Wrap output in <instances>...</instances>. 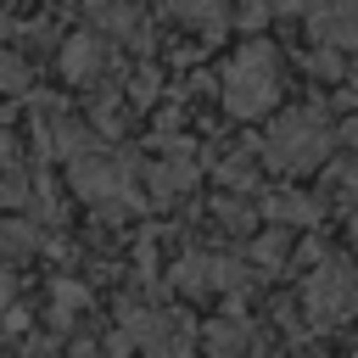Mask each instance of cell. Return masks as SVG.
Listing matches in <instances>:
<instances>
[{
	"label": "cell",
	"mask_w": 358,
	"mask_h": 358,
	"mask_svg": "<svg viewBox=\"0 0 358 358\" xmlns=\"http://www.w3.org/2000/svg\"><path fill=\"white\" fill-rule=\"evenodd\" d=\"M106 39L101 34H73L67 45H62V73L73 78V84H90V78H101L106 73Z\"/></svg>",
	"instance_id": "cell-4"
},
{
	"label": "cell",
	"mask_w": 358,
	"mask_h": 358,
	"mask_svg": "<svg viewBox=\"0 0 358 358\" xmlns=\"http://www.w3.org/2000/svg\"><path fill=\"white\" fill-rule=\"evenodd\" d=\"M347 302H352V274H347V263H330V268L308 285V308L319 313V324H330V319H341Z\"/></svg>",
	"instance_id": "cell-5"
},
{
	"label": "cell",
	"mask_w": 358,
	"mask_h": 358,
	"mask_svg": "<svg viewBox=\"0 0 358 358\" xmlns=\"http://www.w3.org/2000/svg\"><path fill=\"white\" fill-rule=\"evenodd\" d=\"M224 106L235 112V117H257V112H268L274 101H280V62H274V50L263 45V39H252V45H241L229 62H224Z\"/></svg>",
	"instance_id": "cell-1"
},
{
	"label": "cell",
	"mask_w": 358,
	"mask_h": 358,
	"mask_svg": "<svg viewBox=\"0 0 358 358\" xmlns=\"http://www.w3.org/2000/svg\"><path fill=\"white\" fill-rule=\"evenodd\" d=\"M347 145H352V151H358V117H352V123H347Z\"/></svg>",
	"instance_id": "cell-9"
},
{
	"label": "cell",
	"mask_w": 358,
	"mask_h": 358,
	"mask_svg": "<svg viewBox=\"0 0 358 358\" xmlns=\"http://www.w3.org/2000/svg\"><path fill=\"white\" fill-rule=\"evenodd\" d=\"M263 151H268L274 168H285V173H308V168L330 151V129H324L319 112H285V117L268 129Z\"/></svg>",
	"instance_id": "cell-2"
},
{
	"label": "cell",
	"mask_w": 358,
	"mask_h": 358,
	"mask_svg": "<svg viewBox=\"0 0 358 358\" xmlns=\"http://www.w3.org/2000/svg\"><path fill=\"white\" fill-rule=\"evenodd\" d=\"M151 179H157V196H173V190H190L196 168H190V162H162V168H157Z\"/></svg>",
	"instance_id": "cell-6"
},
{
	"label": "cell",
	"mask_w": 358,
	"mask_h": 358,
	"mask_svg": "<svg viewBox=\"0 0 358 358\" xmlns=\"http://www.w3.org/2000/svg\"><path fill=\"white\" fill-rule=\"evenodd\" d=\"M0 90H6V95H22V90H28V62H22L17 50H0Z\"/></svg>",
	"instance_id": "cell-7"
},
{
	"label": "cell",
	"mask_w": 358,
	"mask_h": 358,
	"mask_svg": "<svg viewBox=\"0 0 358 358\" xmlns=\"http://www.w3.org/2000/svg\"><path fill=\"white\" fill-rule=\"evenodd\" d=\"M268 213H274V218H313V201H308V196H274Z\"/></svg>",
	"instance_id": "cell-8"
},
{
	"label": "cell",
	"mask_w": 358,
	"mask_h": 358,
	"mask_svg": "<svg viewBox=\"0 0 358 358\" xmlns=\"http://www.w3.org/2000/svg\"><path fill=\"white\" fill-rule=\"evenodd\" d=\"M73 190L78 196H90V201H112V196H123V168L117 162H106V157H73Z\"/></svg>",
	"instance_id": "cell-3"
}]
</instances>
